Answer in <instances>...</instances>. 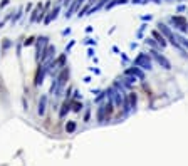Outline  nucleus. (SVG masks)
<instances>
[{
  "label": "nucleus",
  "mask_w": 188,
  "mask_h": 166,
  "mask_svg": "<svg viewBox=\"0 0 188 166\" xmlns=\"http://www.w3.org/2000/svg\"><path fill=\"white\" fill-rule=\"evenodd\" d=\"M86 3H87V5H89V7H91V5H94V3H96V0H87V2H86Z\"/></svg>",
  "instance_id": "e433bc0d"
},
{
  "label": "nucleus",
  "mask_w": 188,
  "mask_h": 166,
  "mask_svg": "<svg viewBox=\"0 0 188 166\" xmlns=\"http://www.w3.org/2000/svg\"><path fill=\"white\" fill-rule=\"evenodd\" d=\"M72 87H67V91H66V94H64V96H66V101H71V97H72Z\"/></svg>",
  "instance_id": "b1692460"
},
{
  "label": "nucleus",
  "mask_w": 188,
  "mask_h": 166,
  "mask_svg": "<svg viewBox=\"0 0 188 166\" xmlns=\"http://www.w3.org/2000/svg\"><path fill=\"white\" fill-rule=\"evenodd\" d=\"M82 81H84V82H86V84H89V82H91V77H84Z\"/></svg>",
  "instance_id": "4c0bfd02"
},
{
  "label": "nucleus",
  "mask_w": 188,
  "mask_h": 166,
  "mask_svg": "<svg viewBox=\"0 0 188 166\" xmlns=\"http://www.w3.org/2000/svg\"><path fill=\"white\" fill-rule=\"evenodd\" d=\"M94 55V49H87V57H93Z\"/></svg>",
  "instance_id": "2f4dec72"
},
{
  "label": "nucleus",
  "mask_w": 188,
  "mask_h": 166,
  "mask_svg": "<svg viewBox=\"0 0 188 166\" xmlns=\"http://www.w3.org/2000/svg\"><path fill=\"white\" fill-rule=\"evenodd\" d=\"M35 61H40V57H42V54H44V51H45V47L49 45V37L47 35H40V37H37L35 39Z\"/></svg>",
  "instance_id": "f03ea898"
},
{
  "label": "nucleus",
  "mask_w": 188,
  "mask_h": 166,
  "mask_svg": "<svg viewBox=\"0 0 188 166\" xmlns=\"http://www.w3.org/2000/svg\"><path fill=\"white\" fill-rule=\"evenodd\" d=\"M71 3H72V0H64V2H62V5H66V7H69V5H71Z\"/></svg>",
  "instance_id": "72a5a7b5"
},
{
  "label": "nucleus",
  "mask_w": 188,
  "mask_h": 166,
  "mask_svg": "<svg viewBox=\"0 0 188 166\" xmlns=\"http://www.w3.org/2000/svg\"><path fill=\"white\" fill-rule=\"evenodd\" d=\"M10 3V0H2V2H0V10L3 9V7H7Z\"/></svg>",
  "instance_id": "cd10ccee"
},
{
  "label": "nucleus",
  "mask_w": 188,
  "mask_h": 166,
  "mask_svg": "<svg viewBox=\"0 0 188 166\" xmlns=\"http://www.w3.org/2000/svg\"><path fill=\"white\" fill-rule=\"evenodd\" d=\"M3 24H5V22H3V20H2V22H0V29H2V27H3Z\"/></svg>",
  "instance_id": "ea45409f"
},
{
  "label": "nucleus",
  "mask_w": 188,
  "mask_h": 166,
  "mask_svg": "<svg viewBox=\"0 0 188 166\" xmlns=\"http://www.w3.org/2000/svg\"><path fill=\"white\" fill-rule=\"evenodd\" d=\"M175 39H176V42H178L180 45H185V47L188 49V40H186L185 37H182V35H176V34H175Z\"/></svg>",
  "instance_id": "4be33fe9"
},
{
  "label": "nucleus",
  "mask_w": 188,
  "mask_h": 166,
  "mask_svg": "<svg viewBox=\"0 0 188 166\" xmlns=\"http://www.w3.org/2000/svg\"><path fill=\"white\" fill-rule=\"evenodd\" d=\"M57 2H59V3H62V2H64V0H57Z\"/></svg>",
  "instance_id": "a19ab883"
},
{
  "label": "nucleus",
  "mask_w": 188,
  "mask_h": 166,
  "mask_svg": "<svg viewBox=\"0 0 188 166\" xmlns=\"http://www.w3.org/2000/svg\"><path fill=\"white\" fill-rule=\"evenodd\" d=\"M54 59H56V45L49 44L47 47H45L44 54H42L40 61H39L37 64H44V66H47L49 62H52V61H54Z\"/></svg>",
  "instance_id": "7ed1b4c3"
},
{
  "label": "nucleus",
  "mask_w": 188,
  "mask_h": 166,
  "mask_svg": "<svg viewBox=\"0 0 188 166\" xmlns=\"http://www.w3.org/2000/svg\"><path fill=\"white\" fill-rule=\"evenodd\" d=\"M35 44V37H27L25 40H24V45L25 47H30V45H34Z\"/></svg>",
  "instance_id": "5701e85b"
},
{
  "label": "nucleus",
  "mask_w": 188,
  "mask_h": 166,
  "mask_svg": "<svg viewBox=\"0 0 188 166\" xmlns=\"http://www.w3.org/2000/svg\"><path fill=\"white\" fill-rule=\"evenodd\" d=\"M45 74H47V67H45L44 64H37V70H35V79H34V84H35V86H42Z\"/></svg>",
  "instance_id": "0eeeda50"
},
{
  "label": "nucleus",
  "mask_w": 188,
  "mask_h": 166,
  "mask_svg": "<svg viewBox=\"0 0 188 166\" xmlns=\"http://www.w3.org/2000/svg\"><path fill=\"white\" fill-rule=\"evenodd\" d=\"M125 74L134 76L138 81H144V72H143V69H140L138 66H133V67H129V69H126V70H125Z\"/></svg>",
  "instance_id": "1a4fd4ad"
},
{
  "label": "nucleus",
  "mask_w": 188,
  "mask_h": 166,
  "mask_svg": "<svg viewBox=\"0 0 188 166\" xmlns=\"http://www.w3.org/2000/svg\"><path fill=\"white\" fill-rule=\"evenodd\" d=\"M108 112H106V102L104 104H101L98 108V121L99 123H104V121H108Z\"/></svg>",
  "instance_id": "f8f14e48"
},
{
  "label": "nucleus",
  "mask_w": 188,
  "mask_h": 166,
  "mask_svg": "<svg viewBox=\"0 0 188 166\" xmlns=\"http://www.w3.org/2000/svg\"><path fill=\"white\" fill-rule=\"evenodd\" d=\"M123 111H125V114H128V112L131 111V106H129V97H128V94L125 92L123 94Z\"/></svg>",
  "instance_id": "a211bd4d"
},
{
  "label": "nucleus",
  "mask_w": 188,
  "mask_h": 166,
  "mask_svg": "<svg viewBox=\"0 0 188 166\" xmlns=\"http://www.w3.org/2000/svg\"><path fill=\"white\" fill-rule=\"evenodd\" d=\"M66 131L67 133H74V131H76V121H67L66 123Z\"/></svg>",
  "instance_id": "412c9836"
},
{
  "label": "nucleus",
  "mask_w": 188,
  "mask_h": 166,
  "mask_svg": "<svg viewBox=\"0 0 188 166\" xmlns=\"http://www.w3.org/2000/svg\"><path fill=\"white\" fill-rule=\"evenodd\" d=\"M148 2H153V3H161V0H143V3H148Z\"/></svg>",
  "instance_id": "473e14b6"
},
{
  "label": "nucleus",
  "mask_w": 188,
  "mask_h": 166,
  "mask_svg": "<svg viewBox=\"0 0 188 166\" xmlns=\"http://www.w3.org/2000/svg\"><path fill=\"white\" fill-rule=\"evenodd\" d=\"M89 114H91V109L87 108V109H86V114H84V121H86V123L89 121Z\"/></svg>",
  "instance_id": "bb28decb"
},
{
  "label": "nucleus",
  "mask_w": 188,
  "mask_h": 166,
  "mask_svg": "<svg viewBox=\"0 0 188 166\" xmlns=\"http://www.w3.org/2000/svg\"><path fill=\"white\" fill-rule=\"evenodd\" d=\"M131 3H133V5H138V3H143V0H131Z\"/></svg>",
  "instance_id": "f704fd0d"
},
{
  "label": "nucleus",
  "mask_w": 188,
  "mask_h": 166,
  "mask_svg": "<svg viewBox=\"0 0 188 166\" xmlns=\"http://www.w3.org/2000/svg\"><path fill=\"white\" fill-rule=\"evenodd\" d=\"M24 15V7H19L17 9V12H13V15H12V19H10V24H12V27L15 25L17 22L20 20V17Z\"/></svg>",
  "instance_id": "2eb2a0df"
},
{
  "label": "nucleus",
  "mask_w": 188,
  "mask_h": 166,
  "mask_svg": "<svg viewBox=\"0 0 188 166\" xmlns=\"http://www.w3.org/2000/svg\"><path fill=\"white\" fill-rule=\"evenodd\" d=\"M81 109H82V102L81 101H71V111L81 112Z\"/></svg>",
  "instance_id": "6ab92c4d"
},
{
  "label": "nucleus",
  "mask_w": 188,
  "mask_h": 166,
  "mask_svg": "<svg viewBox=\"0 0 188 166\" xmlns=\"http://www.w3.org/2000/svg\"><path fill=\"white\" fill-rule=\"evenodd\" d=\"M166 2H175V0H166Z\"/></svg>",
  "instance_id": "79ce46f5"
},
{
  "label": "nucleus",
  "mask_w": 188,
  "mask_h": 166,
  "mask_svg": "<svg viewBox=\"0 0 188 166\" xmlns=\"http://www.w3.org/2000/svg\"><path fill=\"white\" fill-rule=\"evenodd\" d=\"M86 2H87V0H72V3L67 7V10H66V13H64V17H66V19H71L74 13L79 12V10H81V5H82V3H86Z\"/></svg>",
  "instance_id": "423d86ee"
},
{
  "label": "nucleus",
  "mask_w": 188,
  "mask_h": 166,
  "mask_svg": "<svg viewBox=\"0 0 188 166\" xmlns=\"http://www.w3.org/2000/svg\"><path fill=\"white\" fill-rule=\"evenodd\" d=\"M150 55H151V57H153L155 61L158 62L159 66L163 67V69H166V70L171 69V62H170V61H168V59H166L163 54H159V51H153V49H151V51H150Z\"/></svg>",
  "instance_id": "39448f33"
},
{
  "label": "nucleus",
  "mask_w": 188,
  "mask_h": 166,
  "mask_svg": "<svg viewBox=\"0 0 188 166\" xmlns=\"http://www.w3.org/2000/svg\"><path fill=\"white\" fill-rule=\"evenodd\" d=\"M69 34H71V29H69V27L62 30V35H64V37H66V35H69Z\"/></svg>",
  "instance_id": "c756f323"
},
{
  "label": "nucleus",
  "mask_w": 188,
  "mask_h": 166,
  "mask_svg": "<svg viewBox=\"0 0 188 166\" xmlns=\"http://www.w3.org/2000/svg\"><path fill=\"white\" fill-rule=\"evenodd\" d=\"M134 66H138L143 70H151L153 69V62H151V55L146 52H140V54L134 57Z\"/></svg>",
  "instance_id": "f257e3e1"
},
{
  "label": "nucleus",
  "mask_w": 188,
  "mask_h": 166,
  "mask_svg": "<svg viewBox=\"0 0 188 166\" xmlns=\"http://www.w3.org/2000/svg\"><path fill=\"white\" fill-rule=\"evenodd\" d=\"M151 37H153L159 45H161V49H165V47H166V44H168V40H166V39L163 37V35L158 32V30H153V32H151Z\"/></svg>",
  "instance_id": "ddd939ff"
},
{
  "label": "nucleus",
  "mask_w": 188,
  "mask_h": 166,
  "mask_svg": "<svg viewBox=\"0 0 188 166\" xmlns=\"http://www.w3.org/2000/svg\"><path fill=\"white\" fill-rule=\"evenodd\" d=\"M42 9H44V5H42V3H37V5H35V9L30 12V19H29L30 24H35V22H37L39 15L42 13Z\"/></svg>",
  "instance_id": "9b49d317"
},
{
  "label": "nucleus",
  "mask_w": 188,
  "mask_h": 166,
  "mask_svg": "<svg viewBox=\"0 0 188 166\" xmlns=\"http://www.w3.org/2000/svg\"><path fill=\"white\" fill-rule=\"evenodd\" d=\"M185 10V5H178V12H183Z\"/></svg>",
  "instance_id": "58836bf2"
},
{
  "label": "nucleus",
  "mask_w": 188,
  "mask_h": 166,
  "mask_svg": "<svg viewBox=\"0 0 188 166\" xmlns=\"http://www.w3.org/2000/svg\"><path fill=\"white\" fill-rule=\"evenodd\" d=\"M170 22H171L173 27H175L176 30H180V32H186L188 30V20L182 15H173L171 19H170Z\"/></svg>",
  "instance_id": "20e7f679"
},
{
  "label": "nucleus",
  "mask_w": 188,
  "mask_h": 166,
  "mask_svg": "<svg viewBox=\"0 0 188 166\" xmlns=\"http://www.w3.org/2000/svg\"><path fill=\"white\" fill-rule=\"evenodd\" d=\"M71 111V101H64L61 104V111H59V118L64 119L67 116V112Z\"/></svg>",
  "instance_id": "4468645a"
},
{
  "label": "nucleus",
  "mask_w": 188,
  "mask_h": 166,
  "mask_svg": "<svg viewBox=\"0 0 188 166\" xmlns=\"http://www.w3.org/2000/svg\"><path fill=\"white\" fill-rule=\"evenodd\" d=\"M12 45H13V42L10 40V39H3V40H2V52L5 54V52L12 47Z\"/></svg>",
  "instance_id": "aec40b11"
},
{
  "label": "nucleus",
  "mask_w": 188,
  "mask_h": 166,
  "mask_svg": "<svg viewBox=\"0 0 188 166\" xmlns=\"http://www.w3.org/2000/svg\"><path fill=\"white\" fill-rule=\"evenodd\" d=\"M144 42H146V44L150 45L151 49H153V51H163V49H161V45H159V44H158L156 40H155L153 37H146V40H144Z\"/></svg>",
  "instance_id": "f3484780"
},
{
  "label": "nucleus",
  "mask_w": 188,
  "mask_h": 166,
  "mask_svg": "<svg viewBox=\"0 0 188 166\" xmlns=\"http://www.w3.org/2000/svg\"><path fill=\"white\" fill-rule=\"evenodd\" d=\"M74 44H76V40H71L69 44L66 45V49H64V52H66V54H69V52H71V49L74 47Z\"/></svg>",
  "instance_id": "393cba45"
},
{
  "label": "nucleus",
  "mask_w": 188,
  "mask_h": 166,
  "mask_svg": "<svg viewBox=\"0 0 188 166\" xmlns=\"http://www.w3.org/2000/svg\"><path fill=\"white\" fill-rule=\"evenodd\" d=\"M131 0H116V5H123V3H128Z\"/></svg>",
  "instance_id": "c85d7f7f"
},
{
  "label": "nucleus",
  "mask_w": 188,
  "mask_h": 166,
  "mask_svg": "<svg viewBox=\"0 0 188 166\" xmlns=\"http://www.w3.org/2000/svg\"><path fill=\"white\" fill-rule=\"evenodd\" d=\"M24 12H25V13H29V12H32V5H30V3H29V5L25 7V9H24Z\"/></svg>",
  "instance_id": "7c9ffc66"
},
{
  "label": "nucleus",
  "mask_w": 188,
  "mask_h": 166,
  "mask_svg": "<svg viewBox=\"0 0 188 166\" xmlns=\"http://www.w3.org/2000/svg\"><path fill=\"white\" fill-rule=\"evenodd\" d=\"M91 70H93L94 74H101V70H99V69H96V67H91Z\"/></svg>",
  "instance_id": "c9c22d12"
},
{
  "label": "nucleus",
  "mask_w": 188,
  "mask_h": 166,
  "mask_svg": "<svg viewBox=\"0 0 188 166\" xmlns=\"http://www.w3.org/2000/svg\"><path fill=\"white\" fill-rule=\"evenodd\" d=\"M45 109H47V96L42 94L40 99H39V104H37V114L39 116H44L45 114Z\"/></svg>",
  "instance_id": "9d476101"
},
{
  "label": "nucleus",
  "mask_w": 188,
  "mask_h": 166,
  "mask_svg": "<svg viewBox=\"0 0 188 166\" xmlns=\"http://www.w3.org/2000/svg\"><path fill=\"white\" fill-rule=\"evenodd\" d=\"M128 97H129V106H131V111H134L138 106V94L136 92H128Z\"/></svg>",
  "instance_id": "dca6fc26"
},
{
  "label": "nucleus",
  "mask_w": 188,
  "mask_h": 166,
  "mask_svg": "<svg viewBox=\"0 0 188 166\" xmlns=\"http://www.w3.org/2000/svg\"><path fill=\"white\" fill-rule=\"evenodd\" d=\"M84 44H87V45H96V40H94V39H89V37H87V39H84Z\"/></svg>",
  "instance_id": "a878e982"
},
{
  "label": "nucleus",
  "mask_w": 188,
  "mask_h": 166,
  "mask_svg": "<svg viewBox=\"0 0 188 166\" xmlns=\"http://www.w3.org/2000/svg\"><path fill=\"white\" fill-rule=\"evenodd\" d=\"M178 2H183V0H178Z\"/></svg>",
  "instance_id": "37998d69"
},
{
  "label": "nucleus",
  "mask_w": 188,
  "mask_h": 166,
  "mask_svg": "<svg viewBox=\"0 0 188 166\" xmlns=\"http://www.w3.org/2000/svg\"><path fill=\"white\" fill-rule=\"evenodd\" d=\"M59 13H61V3H59V5H56L54 9H52L51 12H49L47 15L44 17V22H42V24H44V25H49V24H51L52 20H56V19H57V17H59Z\"/></svg>",
  "instance_id": "6e6552de"
}]
</instances>
